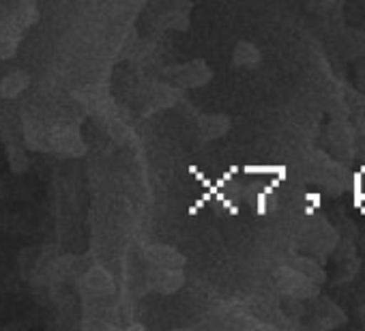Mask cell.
<instances>
[{
  "mask_svg": "<svg viewBox=\"0 0 365 331\" xmlns=\"http://www.w3.org/2000/svg\"><path fill=\"white\" fill-rule=\"evenodd\" d=\"M31 84V76L26 71H11L9 76L3 78V82H0V97L3 99H16L20 97Z\"/></svg>",
  "mask_w": 365,
  "mask_h": 331,
  "instance_id": "cell-3",
  "label": "cell"
},
{
  "mask_svg": "<svg viewBox=\"0 0 365 331\" xmlns=\"http://www.w3.org/2000/svg\"><path fill=\"white\" fill-rule=\"evenodd\" d=\"M24 31L9 18L0 22V61H11L22 44Z\"/></svg>",
  "mask_w": 365,
  "mask_h": 331,
  "instance_id": "cell-2",
  "label": "cell"
},
{
  "mask_svg": "<svg viewBox=\"0 0 365 331\" xmlns=\"http://www.w3.org/2000/svg\"><path fill=\"white\" fill-rule=\"evenodd\" d=\"M39 18V11H37V3L35 0H22V3L14 9V14L9 16L11 22H16L22 31L31 29Z\"/></svg>",
  "mask_w": 365,
  "mask_h": 331,
  "instance_id": "cell-4",
  "label": "cell"
},
{
  "mask_svg": "<svg viewBox=\"0 0 365 331\" xmlns=\"http://www.w3.org/2000/svg\"><path fill=\"white\" fill-rule=\"evenodd\" d=\"M50 146L63 155H80L84 153V142L80 133L71 127H54L50 131Z\"/></svg>",
  "mask_w": 365,
  "mask_h": 331,
  "instance_id": "cell-1",
  "label": "cell"
},
{
  "mask_svg": "<svg viewBox=\"0 0 365 331\" xmlns=\"http://www.w3.org/2000/svg\"><path fill=\"white\" fill-rule=\"evenodd\" d=\"M9 166H11V170L18 173V175H22L29 168V159H26L24 148H20V146L9 148Z\"/></svg>",
  "mask_w": 365,
  "mask_h": 331,
  "instance_id": "cell-5",
  "label": "cell"
}]
</instances>
